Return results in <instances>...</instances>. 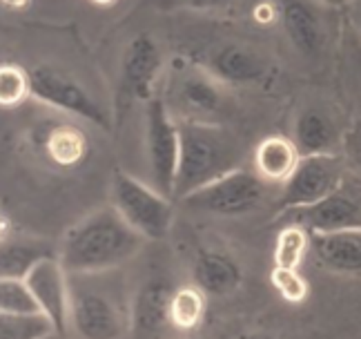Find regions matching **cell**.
I'll return each instance as SVG.
<instances>
[{
    "label": "cell",
    "mask_w": 361,
    "mask_h": 339,
    "mask_svg": "<svg viewBox=\"0 0 361 339\" xmlns=\"http://www.w3.org/2000/svg\"><path fill=\"white\" fill-rule=\"evenodd\" d=\"M118 170L112 134L27 98L0 107V217L11 230L56 242L109 203Z\"/></svg>",
    "instance_id": "1"
},
{
    "label": "cell",
    "mask_w": 361,
    "mask_h": 339,
    "mask_svg": "<svg viewBox=\"0 0 361 339\" xmlns=\"http://www.w3.org/2000/svg\"><path fill=\"white\" fill-rule=\"evenodd\" d=\"M112 141L118 170L172 199L178 165V125L161 96L114 109Z\"/></svg>",
    "instance_id": "2"
},
{
    "label": "cell",
    "mask_w": 361,
    "mask_h": 339,
    "mask_svg": "<svg viewBox=\"0 0 361 339\" xmlns=\"http://www.w3.org/2000/svg\"><path fill=\"white\" fill-rule=\"evenodd\" d=\"M145 246V239L107 203L92 210L59 239L56 259L67 275L107 273L128 268Z\"/></svg>",
    "instance_id": "3"
},
{
    "label": "cell",
    "mask_w": 361,
    "mask_h": 339,
    "mask_svg": "<svg viewBox=\"0 0 361 339\" xmlns=\"http://www.w3.org/2000/svg\"><path fill=\"white\" fill-rule=\"evenodd\" d=\"M130 275V335L128 339H185L170 317L180 281V263L168 244H147Z\"/></svg>",
    "instance_id": "4"
},
{
    "label": "cell",
    "mask_w": 361,
    "mask_h": 339,
    "mask_svg": "<svg viewBox=\"0 0 361 339\" xmlns=\"http://www.w3.org/2000/svg\"><path fill=\"white\" fill-rule=\"evenodd\" d=\"M67 339H128L130 275L128 268L107 273L67 275Z\"/></svg>",
    "instance_id": "5"
},
{
    "label": "cell",
    "mask_w": 361,
    "mask_h": 339,
    "mask_svg": "<svg viewBox=\"0 0 361 339\" xmlns=\"http://www.w3.org/2000/svg\"><path fill=\"white\" fill-rule=\"evenodd\" d=\"M178 125V165L174 179V203L247 167V145L230 125L176 123Z\"/></svg>",
    "instance_id": "6"
},
{
    "label": "cell",
    "mask_w": 361,
    "mask_h": 339,
    "mask_svg": "<svg viewBox=\"0 0 361 339\" xmlns=\"http://www.w3.org/2000/svg\"><path fill=\"white\" fill-rule=\"evenodd\" d=\"M159 96L176 123L228 125L232 88L183 56L170 59Z\"/></svg>",
    "instance_id": "7"
},
{
    "label": "cell",
    "mask_w": 361,
    "mask_h": 339,
    "mask_svg": "<svg viewBox=\"0 0 361 339\" xmlns=\"http://www.w3.org/2000/svg\"><path fill=\"white\" fill-rule=\"evenodd\" d=\"M109 206L147 244H168L176 228L178 208L147 183L116 170L109 186Z\"/></svg>",
    "instance_id": "8"
},
{
    "label": "cell",
    "mask_w": 361,
    "mask_h": 339,
    "mask_svg": "<svg viewBox=\"0 0 361 339\" xmlns=\"http://www.w3.org/2000/svg\"><path fill=\"white\" fill-rule=\"evenodd\" d=\"M279 188L263 181L255 170L241 167L237 172L226 174L188 199L178 201V212L212 219H239L261 210L270 199L276 201Z\"/></svg>",
    "instance_id": "9"
},
{
    "label": "cell",
    "mask_w": 361,
    "mask_h": 339,
    "mask_svg": "<svg viewBox=\"0 0 361 339\" xmlns=\"http://www.w3.org/2000/svg\"><path fill=\"white\" fill-rule=\"evenodd\" d=\"M348 177L350 170L341 154L299 159L295 172L290 174V179L279 188V194H276V217L324 201L326 196L337 192L348 181Z\"/></svg>",
    "instance_id": "10"
},
{
    "label": "cell",
    "mask_w": 361,
    "mask_h": 339,
    "mask_svg": "<svg viewBox=\"0 0 361 339\" xmlns=\"http://www.w3.org/2000/svg\"><path fill=\"white\" fill-rule=\"evenodd\" d=\"M283 225H299L308 234H328L361 230V181H345L343 186L310 208L286 212L276 217Z\"/></svg>",
    "instance_id": "11"
},
{
    "label": "cell",
    "mask_w": 361,
    "mask_h": 339,
    "mask_svg": "<svg viewBox=\"0 0 361 339\" xmlns=\"http://www.w3.org/2000/svg\"><path fill=\"white\" fill-rule=\"evenodd\" d=\"M190 61V59H188ZM207 72L214 74L228 88H241V85H257L266 81L270 74V63L259 49L241 40H226L207 47L205 56L197 59Z\"/></svg>",
    "instance_id": "12"
},
{
    "label": "cell",
    "mask_w": 361,
    "mask_h": 339,
    "mask_svg": "<svg viewBox=\"0 0 361 339\" xmlns=\"http://www.w3.org/2000/svg\"><path fill=\"white\" fill-rule=\"evenodd\" d=\"M30 288L38 315L45 317L54 333L67 337V319H69V290H67V273L59 259L40 261L25 279Z\"/></svg>",
    "instance_id": "13"
},
{
    "label": "cell",
    "mask_w": 361,
    "mask_h": 339,
    "mask_svg": "<svg viewBox=\"0 0 361 339\" xmlns=\"http://www.w3.org/2000/svg\"><path fill=\"white\" fill-rule=\"evenodd\" d=\"M190 284L205 297H228L239 290L243 270L230 252L221 248H199L188 266Z\"/></svg>",
    "instance_id": "14"
},
{
    "label": "cell",
    "mask_w": 361,
    "mask_h": 339,
    "mask_svg": "<svg viewBox=\"0 0 361 339\" xmlns=\"http://www.w3.org/2000/svg\"><path fill=\"white\" fill-rule=\"evenodd\" d=\"M276 18H279L290 45L301 56L317 59V56L324 54L328 42V27L319 5L312 3L276 5Z\"/></svg>",
    "instance_id": "15"
},
{
    "label": "cell",
    "mask_w": 361,
    "mask_h": 339,
    "mask_svg": "<svg viewBox=\"0 0 361 339\" xmlns=\"http://www.w3.org/2000/svg\"><path fill=\"white\" fill-rule=\"evenodd\" d=\"M299 157H335L341 154L343 134L328 109L303 107L293 127V138Z\"/></svg>",
    "instance_id": "16"
},
{
    "label": "cell",
    "mask_w": 361,
    "mask_h": 339,
    "mask_svg": "<svg viewBox=\"0 0 361 339\" xmlns=\"http://www.w3.org/2000/svg\"><path fill=\"white\" fill-rule=\"evenodd\" d=\"M56 242L11 230L5 239H0V279L25 281L40 261L56 257Z\"/></svg>",
    "instance_id": "17"
},
{
    "label": "cell",
    "mask_w": 361,
    "mask_h": 339,
    "mask_svg": "<svg viewBox=\"0 0 361 339\" xmlns=\"http://www.w3.org/2000/svg\"><path fill=\"white\" fill-rule=\"evenodd\" d=\"M310 257L335 275H361V230L310 234Z\"/></svg>",
    "instance_id": "18"
},
{
    "label": "cell",
    "mask_w": 361,
    "mask_h": 339,
    "mask_svg": "<svg viewBox=\"0 0 361 339\" xmlns=\"http://www.w3.org/2000/svg\"><path fill=\"white\" fill-rule=\"evenodd\" d=\"M299 152L295 143L288 136H266L261 143L255 148L252 161H255V172L270 183L274 188H281L283 183L295 172L299 163Z\"/></svg>",
    "instance_id": "19"
},
{
    "label": "cell",
    "mask_w": 361,
    "mask_h": 339,
    "mask_svg": "<svg viewBox=\"0 0 361 339\" xmlns=\"http://www.w3.org/2000/svg\"><path fill=\"white\" fill-rule=\"evenodd\" d=\"M205 310H207L205 295L197 286H192L190 281H185V284L174 292L172 308H170L174 328L183 337H192V333L203 323Z\"/></svg>",
    "instance_id": "20"
},
{
    "label": "cell",
    "mask_w": 361,
    "mask_h": 339,
    "mask_svg": "<svg viewBox=\"0 0 361 339\" xmlns=\"http://www.w3.org/2000/svg\"><path fill=\"white\" fill-rule=\"evenodd\" d=\"M310 252V234L299 225H283L274 244V268L299 270Z\"/></svg>",
    "instance_id": "21"
},
{
    "label": "cell",
    "mask_w": 361,
    "mask_h": 339,
    "mask_svg": "<svg viewBox=\"0 0 361 339\" xmlns=\"http://www.w3.org/2000/svg\"><path fill=\"white\" fill-rule=\"evenodd\" d=\"M51 326L40 315H5L0 313V339H43Z\"/></svg>",
    "instance_id": "22"
},
{
    "label": "cell",
    "mask_w": 361,
    "mask_h": 339,
    "mask_svg": "<svg viewBox=\"0 0 361 339\" xmlns=\"http://www.w3.org/2000/svg\"><path fill=\"white\" fill-rule=\"evenodd\" d=\"M0 313L5 315H38L36 302L20 279H0Z\"/></svg>",
    "instance_id": "23"
},
{
    "label": "cell",
    "mask_w": 361,
    "mask_h": 339,
    "mask_svg": "<svg viewBox=\"0 0 361 339\" xmlns=\"http://www.w3.org/2000/svg\"><path fill=\"white\" fill-rule=\"evenodd\" d=\"M30 98V81L18 65L0 63V107H18Z\"/></svg>",
    "instance_id": "24"
},
{
    "label": "cell",
    "mask_w": 361,
    "mask_h": 339,
    "mask_svg": "<svg viewBox=\"0 0 361 339\" xmlns=\"http://www.w3.org/2000/svg\"><path fill=\"white\" fill-rule=\"evenodd\" d=\"M270 281L274 290L279 292L288 304H301L308 299V281L301 277L299 270H283V268H274Z\"/></svg>",
    "instance_id": "25"
},
{
    "label": "cell",
    "mask_w": 361,
    "mask_h": 339,
    "mask_svg": "<svg viewBox=\"0 0 361 339\" xmlns=\"http://www.w3.org/2000/svg\"><path fill=\"white\" fill-rule=\"evenodd\" d=\"M341 157L348 165L350 174L361 181V117L348 127V132H343Z\"/></svg>",
    "instance_id": "26"
},
{
    "label": "cell",
    "mask_w": 361,
    "mask_h": 339,
    "mask_svg": "<svg viewBox=\"0 0 361 339\" xmlns=\"http://www.w3.org/2000/svg\"><path fill=\"white\" fill-rule=\"evenodd\" d=\"M345 13H348V20L353 25V30L361 42V3H350V5H345Z\"/></svg>",
    "instance_id": "27"
},
{
    "label": "cell",
    "mask_w": 361,
    "mask_h": 339,
    "mask_svg": "<svg viewBox=\"0 0 361 339\" xmlns=\"http://www.w3.org/2000/svg\"><path fill=\"white\" fill-rule=\"evenodd\" d=\"M239 339H276V337L266 335V333H245V335H241Z\"/></svg>",
    "instance_id": "28"
},
{
    "label": "cell",
    "mask_w": 361,
    "mask_h": 339,
    "mask_svg": "<svg viewBox=\"0 0 361 339\" xmlns=\"http://www.w3.org/2000/svg\"><path fill=\"white\" fill-rule=\"evenodd\" d=\"M43 339H67V337H63V335H59V333H49V335L43 337Z\"/></svg>",
    "instance_id": "29"
},
{
    "label": "cell",
    "mask_w": 361,
    "mask_h": 339,
    "mask_svg": "<svg viewBox=\"0 0 361 339\" xmlns=\"http://www.w3.org/2000/svg\"><path fill=\"white\" fill-rule=\"evenodd\" d=\"M185 339H197V337H185Z\"/></svg>",
    "instance_id": "30"
}]
</instances>
